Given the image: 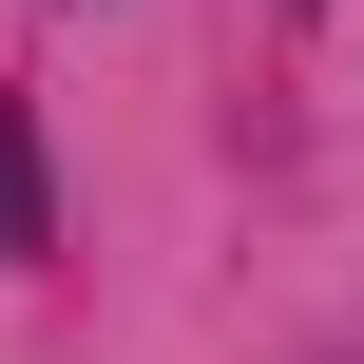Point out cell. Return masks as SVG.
Segmentation results:
<instances>
[{
    "mask_svg": "<svg viewBox=\"0 0 364 364\" xmlns=\"http://www.w3.org/2000/svg\"><path fill=\"white\" fill-rule=\"evenodd\" d=\"M0 250H38V115L0 96Z\"/></svg>",
    "mask_w": 364,
    "mask_h": 364,
    "instance_id": "obj_1",
    "label": "cell"
}]
</instances>
